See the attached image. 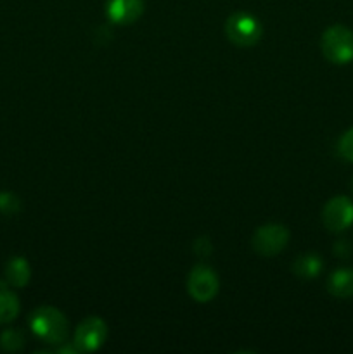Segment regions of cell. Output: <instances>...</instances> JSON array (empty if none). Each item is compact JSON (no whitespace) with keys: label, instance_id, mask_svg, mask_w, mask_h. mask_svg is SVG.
I'll return each mask as SVG.
<instances>
[{"label":"cell","instance_id":"cell-4","mask_svg":"<svg viewBox=\"0 0 353 354\" xmlns=\"http://www.w3.org/2000/svg\"><path fill=\"white\" fill-rule=\"evenodd\" d=\"M287 242H289V230L284 225L270 223L256 228L251 244L256 254L270 258V256L279 254L286 248Z\"/></svg>","mask_w":353,"mask_h":354},{"label":"cell","instance_id":"cell-14","mask_svg":"<svg viewBox=\"0 0 353 354\" xmlns=\"http://www.w3.org/2000/svg\"><path fill=\"white\" fill-rule=\"evenodd\" d=\"M19 199H17L14 194H0V213L7 214V216H12V214H16L17 211H19Z\"/></svg>","mask_w":353,"mask_h":354},{"label":"cell","instance_id":"cell-16","mask_svg":"<svg viewBox=\"0 0 353 354\" xmlns=\"http://www.w3.org/2000/svg\"><path fill=\"white\" fill-rule=\"evenodd\" d=\"M352 190H353V178H352Z\"/></svg>","mask_w":353,"mask_h":354},{"label":"cell","instance_id":"cell-12","mask_svg":"<svg viewBox=\"0 0 353 354\" xmlns=\"http://www.w3.org/2000/svg\"><path fill=\"white\" fill-rule=\"evenodd\" d=\"M19 315V299L14 292L0 289V325L14 322Z\"/></svg>","mask_w":353,"mask_h":354},{"label":"cell","instance_id":"cell-6","mask_svg":"<svg viewBox=\"0 0 353 354\" xmlns=\"http://www.w3.org/2000/svg\"><path fill=\"white\" fill-rule=\"evenodd\" d=\"M322 223L332 234L346 230L353 223V203L350 197L338 196L327 201L322 209Z\"/></svg>","mask_w":353,"mask_h":354},{"label":"cell","instance_id":"cell-7","mask_svg":"<svg viewBox=\"0 0 353 354\" xmlns=\"http://www.w3.org/2000/svg\"><path fill=\"white\" fill-rule=\"evenodd\" d=\"M107 325L102 318L89 317L76 327L75 346L83 353L97 351L106 342Z\"/></svg>","mask_w":353,"mask_h":354},{"label":"cell","instance_id":"cell-10","mask_svg":"<svg viewBox=\"0 0 353 354\" xmlns=\"http://www.w3.org/2000/svg\"><path fill=\"white\" fill-rule=\"evenodd\" d=\"M30 263L24 258H12L6 265V282L9 283V286L17 287V289L26 287L28 282H30Z\"/></svg>","mask_w":353,"mask_h":354},{"label":"cell","instance_id":"cell-8","mask_svg":"<svg viewBox=\"0 0 353 354\" xmlns=\"http://www.w3.org/2000/svg\"><path fill=\"white\" fill-rule=\"evenodd\" d=\"M144 0H107L106 14L111 23L127 26L144 14Z\"/></svg>","mask_w":353,"mask_h":354},{"label":"cell","instance_id":"cell-3","mask_svg":"<svg viewBox=\"0 0 353 354\" xmlns=\"http://www.w3.org/2000/svg\"><path fill=\"white\" fill-rule=\"evenodd\" d=\"M227 38L237 47H253L262 40V23L248 12H234L225 23Z\"/></svg>","mask_w":353,"mask_h":354},{"label":"cell","instance_id":"cell-11","mask_svg":"<svg viewBox=\"0 0 353 354\" xmlns=\"http://www.w3.org/2000/svg\"><path fill=\"white\" fill-rule=\"evenodd\" d=\"M322 268H324V261L320 259V256L314 254V252L300 256L293 265L294 275L301 277V279H315L320 275Z\"/></svg>","mask_w":353,"mask_h":354},{"label":"cell","instance_id":"cell-9","mask_svg":"<svg viewBox=\"0 0 353 354\" xmlns=\"http://www.w3.org/2000/svg\"><path fill=\"white\" fill-rule=\"evenodd\" d=\"M327 290L338 299L353 297V268H338L329 275Z\"/></svg>","mask_w":353,"mask_h":354},{"label":"cell","instance_id":"cell-5","mask_svg":"<svg viewBox=\"0 0 353 354\" xmlns=\"http://www.w3.org/2000/svg\"><path fill=\"white\" fill-rule=\"evenodd\" d=\"M218 289H220V282H218L217 273L210 266H194L192 272L189 273V279H187V292L194 301L210 303L218 294Z\"/></svg>","mask_w":353,"mask_h":354},{"label":"cell","instance_id":"cell-2","mask_svg":"<svg viewBox=\"0 0 353 354\" xmlns=\"http://www.w3.org/2000/svg\"><path fill=\"white\" fill-rule=\"evenodd\" d=\"M320 48L332 64H348L353 61V31L341 24L327 28L320 38Z\"/></svg>","mask_w":353,"mask_h":354},{"label":"cell","instance_id":"cell-13","mask_svg":"<svg viewBox=\"0 0 353 354\" xmlns=\"http://www.w3.org/2000/svg\"><path fill=\"white\" fill-rule=\"evenodd\" d=\"M24 346V335L23 332L14 330V328H7L6 332H2L0 335V348L7 353H16L19 351Z\"/></svg>","mask_w":353,"mask_h":354},{"label":"cell","instance_id":"cell-1","mask_svg":"<svg viewBox=\"0 0 353 354\" xmlns=\"http://www.w3.org/2000/svg\"><path fill=\"white\" fill-rule=\"evenodd\" d=\"M30 327L45 344H61L68 337V320L57 308H37L30 317Z\"/></svg>","mask_w":353,"mask_h":354},{"label":"cell","instance_id":"cell-15","mask_svg":"<svg viewBox=\"0 0 353 354\" xmlns=\"http://www.w3.org/2000/svg\"><path fill=\"white\" fill-rule=\"evenodd\" d=\"M339 154L346 159V161L353 162V128H350L339 140Z\"/></svg>","mask_w":353,"mask_h":354}]
</instances>
